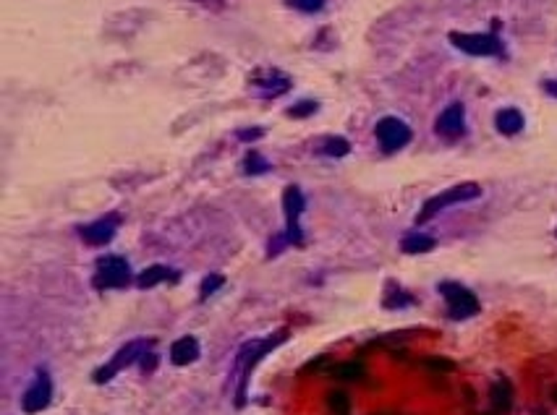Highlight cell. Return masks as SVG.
I'll return each instance as SVG.
<instances>
[{"label": "cell", "instance_id": "cell-1", "mask_svg": "<svg viewBox=\"0 0 557 415\" xmlns=\"http://www.w3.org/2000/svg\"><path fill=\"white\" fill-rule=\"evenodd\" d=\"M479 196H482V188H479V183H458V185H452V188H447V191L437 193V196H432L429 201H424V207H421L419 217H416V222L424 225L427 220H432L437 212H442L445 207H450V204H460V201L479 199Z\"/></svg>", "mask_w": 557, "mask_h": 415}, {"label": "cell", "instance_id": "cell-2", "mask_svg": "<svg viewBox=\"0 0 557 415\" xmlns=\"http://www.w3.org/2000/svg\"><path fill=\"white\" fill-rule=\"evenodd\" d=\"M131 280V266L126 259L121 256H102L97 259V274L92 285L97 290H115V288H126Z\"/></svg>", "mask_w": 557, "mask_h": 415}, {"label": "cell", "instance_id": "cell-3", "mask_svg": "<svg viewBox=\"0 0 557 415\" xmlns=\"http://www.w3.org/2000/svg\"><path fill=\"white\" fill-rule=\"evenodd\" d=\"M440 293L447 301V313L450 319H469L479 313V301L469 288H463L458 282H440Z\"/></svg>", "mask_w": 557, "mask_h": 415}, {"label": "cell", "instance_id": "cell-4", "mask_svg": "<svg viewBox=\"0 0 557 415\" xmlns=\"http://www.w3.org/2000/svg\"><path fill=\"white\" fill-rule=\"evenodd\" d=\"M283 209H285V240H288L291 246H301V243H304V235H301L299 217H301V212L307 209V201H304V193H301L296 185H288V188H285Z\"/></svg>", "mask_w": 557, "mask_h": 415}, {"label": "cell", "instance_id": "cell-5", "mask_svg": "<svg viewBox=\"0 0 557 415\" xmlns=\"http://www.w3.org/2000/svg\"><path fill=\"white\" fill-rule=\"evenodd\" d=\"M447 40L455 45L458 50L469 53V55H500L502 42L494 34H469V32H450Z\"/></svg>", "mask_w": 557, "mask_h": 415}, {"label": "cell", "instance_id": "cell-6", "mask_svg": "<svg viewBox=\"0 0 557 415\" xmlns=\"http://www.w3.org/2000/svg\"><path fill=\"white\" fill-rule=\"evenodd\" d=\"M374 134H377V141H380L385 152H396V149H400V146L411 141V128L405 126L400 118H393V115L382 118L377 123V128H374Z\"/></svg>", "mask_w": 557, "mask_h": 415}, {"label": "cell", "instance_id": "cell-7", "mask_svg": "<svg viewBox=\"0 0 557 415\" xmlns=\"http://www.w3.org/2000/svg\"><path fill=\"white\" fill-rule=\"evenodd\" d=\"M147 347H149V343H147V340H134V343H129L126 347H121V350L115 352V358L110 360L105 368H97V371H95V384L110 382V379H113V374H118L121 368L131 366L134 360L142 358Z\"/></svg>", "mask_w": 557, "mask_h": 415}, {"label": "cell", "instance_id": "cell-8", "mask_svg": "<svg viewBox=\"0 0 557 415\" xmlns=\"http://www.w3.org/2000/svg\"><path fill=\"white\" fill-rule=\"evenodd\" d=\"M50 397H53V384H50L48 371H37L34 382L29 384V389L21 397V410L24 413H40L50 405Z\"/></svg>", "mask_w": 557, "mask_h": 415}, {"label": "cell", "instance_id": "cell-9", "mask_svg": "<svg viewBox=\"0 0 557 415\" xmlns=\"http://www.w3.org/2000/svg\"><path fill=\"white\" fill-rule=\"evenodd\" d=\"M435 131L442 139H447V141L460 139V136L466 134V110H463V104L452 102L450 107H445L435 123Z\"/></svg>", "mask_w": 557, "mask_h": 415}, {"label": "cell", "instance_id": "cell-10", "mask_svg": "<svg viewBox=\"0 0 557 415\" xmlns=\"http://www.w3.org/2000/svg\"><path fill=\"white\" fill-rule=\"evenodd\" d=\"M115 227H118V217L110 215V217L97 220V222L84 225V227L79 230V235L84 238V243H89V246H105V243L113 240Z\"/></svg>", "mask_w": 557, "mask_h": 415}, {"label": "cell", "instance_id": "cell-11", "mask_svg": "<svg viewBox=\"0 0 557 415\" xmlns=\"http://www.w3.org/2000/svg\"><path fill=\"white\" fill-rule=\"evenodd\" d=\"M199 358V343L194 337H181L176 343L170 345V360L173 366H189Z\"/></svg>", "mask_w": 557, "mask_h": 415}, {"label": "cell", "instance_id": "cell-12", "mask_svg": "<svg viewBox=\"0 0 557 415\" xmlns=\"http://www.w3.org/2000/svg\"><path fill=\"white\" fill-rule=\"evenodd\" d=\"M494 126H497L500 134L513 136L524 128V115H521V110H516V107H505V110H500L494 115Z\"/></svg>", "mask_w": 557, "mask_h": 415}, {"label": "cell", "instance_id": "cell-13", "mask_svg": "<svg viewBox=\"0 0 557 415\" xmlns=\"http://www.w3.org/2000/svg\"><path fill=\"white\" fill-rule=\"evenodd\" d=\"M437 246V240L432 235H424V232H408L403 240H400V251L403 254H427Z\"/></svg>", "mask_w": 557, "mask_h": 415}, {"label": "cell", "instance_id": "cell-14", "mask_svg": "<svg viewBox=\"0 0 557 415\" xmlns=\"http://www.w3.org/2000/svg\"><path fill=\"white\" fill-rule=\"evenodd\" d=\"M168 277H173V280H176V274H173V271L165 269L162 264H154V266H149V269H144L142 274H139L137 285H139L142 290H149V288H154L157 282L168 280Z\"/></svg>", "mask_w": 557, "mask_h": 415}, {"label": "cell", "instance_id": "cell-15", "mask_svg": "<svg viewBox=\"0 0 557 415\" xmlns=\"http://www.w3.org/2000/svg\"><path fill=\"white\" fill-rule=\"evenodd\" d=\"M510 405H513V389H510V384L505 379L492 384V407L494 410H500V413H508Z\"/></svg>", "mask_w": 557, "mask_h": 415}, {"label": "cell", "instance_id": "cell-16", "mask_svg": "<svg viewBox=\"0 0 557 415\" xmlns=\"http://www.w3.org/2000/svg\"><path fill=\"white\" fill-rule=\"evenodd\" d=\"M267 170H270V162H267L259 152H254V149L243 157V173H249V176H262Z\"/></svg>", "mask_w": 557, "mask_h": 415}, {"label": "cell", "instance_id": "cell-17", "mask_svg": "<svg viewBox=\"0 0 557 415\" xmlns=\"http://www.w3.org/2000/svg\"><path fill=\"white\" fill-rule=\"evenodd\" d=\"M322 152L330 154V157H346L351 152V144H348L343 136H332V139H324Z\"/></svg>", "mask_w": 557, "mask_h": 415}, {"label": "cell", "instance_id": "cell-18", "mask_svg": "<svg viewBox=\"0 0 557 415\" xmlns=\"http://www.w3.org/2000/svg\"><path fill=\"white\" fill-rule=\"evenodd\" d=\"M327 405L335 415H351V399L346 392H330L327 394Z\"/></svg>", "mask_w": 557, "mask_h": 415}, {"label": "cell", "instance_id": "cell-19", "mask_svg": "<svg viewBox=\"0 0 557 415\" xmlns=\"http://www.w3.org/2000/svg\"><path fill=\"white\" fill-rule=\"evenodd\" d=\"M332 376H338V379H361L366 371H364L361 363H340V366L330 368Z\"/></svg>", "mask_w": 557, "mask_h": 415}, {"label": "cell", "instance_id": "cell-20", "mask_svg": "<svg viewBox=\"0 0 557 415\" xmlns=\"http://www.w3.org/2000/svg\"><path fill=\"white\" fill-rule=\"evenodd\" d=\"M223 285H226V277H223V274H207L202 282V298H210L212 293H218Z\"/></svg>", "mask_w": 557, "mask_h": 415}, {"label": "cell", "instance_id": "cell-21", "mask_svg": "<svg viewBox=\"0 0 557 415\" xmlns=\"http://www.w3.org/2000/svg\"><path fill=\"white\" fill-rule=\"evenodd\" d=\"M314 110H317V102H309V99H304V102L288 107V115H291V118H307V115H312Z\"/></svg>", "mask_w": 557, "mask_h": 415}, {"label": "cell", "instance_id": "cell-22", "mask_svg": "<svg viewBox=\"0 0 557 415\" xmlns=\"http://www.w3.org/2000/svg\"><path fill=\"white\" fill-rule=\"evenodd\" d=\"M291 6L304 11V14H317V11H322L324 0H291Z\"/></svg>", "mask_w": 557, "mask_h": 415}, {"label": "cell", "instance_id": "cell-23", "mask_svg": "<svg viewBox=\"0 0 557 415\" xmlns=\"http://www.w3.org/2000/svg\"><path fill=\"white\" fill-rule=\"evenodd\" d=\"M408 303H413V298L405 296V293H396V296L385 298V308H400V306H408Z\"/></svg>", "mask_w": 557, "mask_h": 415}, {"label": "cell", "instance_id": "cell-24", "mask_svg": "<svg viewBox=\"0 0 557 415\" xmlns=\"http://www.w3.org/2000/svg\"><path fill=\"white\" fill-rule=\"evenodd\" d=\"M235 136H238L241 141H249V144H251V141L262 139V136H265V131H262V128H241V131H238Z\"/></svg>", "mask_w": 557, "mask_h": 415}, {"label": "cell", "instance_id": "cell-25", "mask_svg": "<svg viewBox=\"0 0 557 415\" xmlns=\"http://www.w3.org/2000/svg\"><path fill=\"white\" fill-rule=\"evenodd\" d=\"M139 366H142L144 374H152L154 366H157V355H154V352H144V355L139 358Z\"/></svg>", "mask_w": 557, "mask_h": 415}, {"label": "cell", "instance_id": "cell-26", "mask_svg": "<svg viewBox=\"0 0 557 415\" xmlns=\"http://www.w3.org/2000/svg\"><path fill=\"white\" fill-rule=\"evenodd\" d=\"M429 366H432V368H440V371H452V363H450V360H429Z\"/></svg>", "mask_w": 557, "mask_h": 415}, {"label": "cell", "instance_id": "cell-27", "mask_svg": "<svg viewBox=\"0 0 557 415\" xmlns=\"http://www.w3.org/2000/svg\"><path fill=\"white\" fill-rule=\"evenodd\" d=\"M544 92L549 97H557V81H544Z\"/></svg>", "mask_w": 557, "mask_h": 415}, {"label": "cell", "instance_id": "cell-28", "mask_svg": "<svg viewBox=\"0 0 557 415\" xmlns=\"http://www.w3.org/2000/svg\"><path fill=\"white\" fill-rule=\"evenodd\" d=\"M552 394H555V399H557V387H555V392H552Z\"/></svg>", "mask_w": 557, "mask_h": 415}, {"label": "cell", "instance_id": "cell-29", "mask_svg": "<svg viewBox=\"0 0 557 415\" xmlns=\"http://www.w3.org/2000/svg\"><path fill=\"white\" fill-rule=\"evenodd\" d=\"M555 235H557V230H555Z\"/></svg>", "mask_w": 557, "mask_h": 415}]
</instances>
